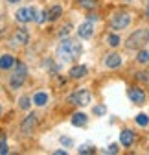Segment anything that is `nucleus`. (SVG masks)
I'll return each mask as SVG.
<instances>
[{"label":"nucleus","instance_id":"obj_34","mask_svg":"<svg viewBox=\"0 0 149 155\" xmlns=\"http://www.w3.org/2000/svg\"><path fill=\"white\" fill-rule=\"evenodd\" d=\"M125 2H129V0H125Z\"/></svg>","mask_w":149,"mask_h":155},{"label":"nucleus","instance_id":"obj_4","mask_svg":"<svg viewBox=\"0 0 149 155\" xmlns=\"http://www.w3.org/2000/svg\"><path fill=\"white\" fill-rule=\"evenodd\" d=\"M129 24H131V15L129 13H116L110 18V28L113 30H125Z\"/></svg>","mask_w":149,"mask_h":155},{"label":"nucleus","instance_id":"obj_24","mask_svg":"<svg viewBox=\"0 0 149 155\" xmlns=\"http://www.w3.org/2000/svg\"><path fill=\"white\" fill-rule=\"evenodd\" d=\"M105 113H107V107H105V105H96V107H94V114L101 116V114H105Z\"/></svg>","mask_w":149,"mask_h":155},{"label":"nucleus","instance_id":"obj_12","mask_svg":"<svg viewBox=\"0 0 149 155\" xmlns=\"http://www.w3.org/2000/svg\"><path fill=\"white\" fill-rule=\"evenodd\" d=\"M120 65H122V57L118 54H109L105 57V67H109V68H118Z\"/></svg>","mask_w":149,"mask_h":155},{"label":"nucleus","instance_id":"obj_6","mask_svg":"<svg viewBox=\"0 0 149 155\" xmlns=\"http://www.w3.org/2000/svg\"><path fill=\"white\" fill-rule=\"evenodd\" d=\"M127 94H129V98H131L133 104H136V105H144V104H145V92H144L142 89L131 87V89L127 91Z\"/></svg>","mask_w":149,"mask_h":155},{"label":"nucleus","instance_id":"obj_10","mask_svg":"<svg viewBox=\"0 0 149 155\" xmlns=\"http://www.w3.org/2000/svg\"><path fill=\"white\" fill-rule=\"evenodd\" d=\"M120 142H122V146H125V148L133 146V142H135V133H133L131 129H123L122 135H120Z\"/></svg>","mask_w":149,"mask_h":155},{"label":"nucleus","instance_id":"obj_32","mask_svg":"<svg viewBox=\"0 0 149 155\" xmlns=\"http://www.w3.org/2000/svg\"><path fill=\"white\" fill-rule=\"evenodd\" d=\"M145 15L149 17V4H147V8H145Z\"/></svg>","mask_w":149,"mask_h":155},{"label":"nucleus","instance_id":"obj_33","mask_svg":"<svg viewBox=\"0 0 149 155\" xmlns=\"http://www.w3.org/2000/svg\"><path fill=\"white\" fill-rule=\"evenodd\" d=\"M0 114H2V105H0Z\"/></svg>","mask_w":149,"mask_h":155},{"label":"nucleus","instance_id":"obj_26","mask_svg":"<svg viewBox=\"0 0 149 155\" xmlns=\"http://www.w3.org/2000/svg\"><path fill=\"white\" fill-rule=\"evenodd\" d=\"M78 151H79V153H94V148H90V146H81V148H78Z\"/></svg>","mask_w":149,"mask_h":155},{"label":"nucleus","instance_id":"obj_15","mask_svg":"<svg viewBox=\"0 0 149 155\" xmlns=\"http://www.w3.org/2000/svg\"><path fill=\"white\" fill-rule=\"evenodd\" d=\"M33 104L39 105V107H44V105L48 104V94H46V92H35V96H33Z\"/></svg>","mask_w":149,"mask_h":155},{"label":"nucleus","instance_id":"obj_22","mask_svg":"<svg viewBox=\"0 0 149 155\" xmlns=\"http://www.w3.org/2000/svg\"><path fill=\"white\" fill-rule=\"evenodd\" d=\"M18 105H21V109H30V98H28V96H22V98L21 100H18Z\"/></svg>","mask_w":149,"mask_h":155},{"label":"nucleus","instance_id":"obj_18","mask_svg":"<svg viewBox=\"0 0 149 155\" xmlns=\"http://www.w3.org/2000/svg\"><path fill=\"white\" fill-rule=\"evenodd\" d=\"M78 2H79V6L85 8V9H94L96 4H98V0H78Z\"/></svg>","mask_w":149,"mask_h":155},{"label":"nucleus","instance_id":"obj_1","mask_svg":"<svg viewBox=\"0 0 149 155\" xmlns=\"http://www.w3.org/2000/svg\"><path fill=\"white\" fill-rule=\"evenodd\" d=\"M83 48L78 41H74V39H63L61 45L57 46V55L61 61H74L78 59V57L81 55Z\"/></svg>","mask_w":149,"mask_h":155},{"label":"nucleus","instance_id":"obj_8","mask_svg":"<svg viewBox=\"0 0 149 155\" xmlns=\"http://www.w3.org/2000/svg\"><path fill=\"white\" fill-rule=\"evenodd\" d=\"M28 41H30L28 31H26V30H18V31H15V35L11 37V46H24V45H28Z\"/></svg>","mask_w":149,"mask_h":155},{"label":"nucleus","instance_id":"obj_23","mask_svg":"<svg viewBox=\"0 0 149 155\" xmlns=\"http://www.w3.org/2000/svg\"><path fill=\"white\" fill-rule=\"evenodd\" d=\"M70 30H72V24L68 22V24H65V26L61 28V31H59V35H61V37H65V35H68V33H70Z\"/></svg>","mask_w":149,"mask_h":155},{"label":"nucleus","instance_id":"obj_29","mask_svg":"<svg viewBox=\"0 0 149 155\" xmlns=\"http://www.w3.org/2000/svg\"><path fill=\"white\" fill-rule=\"evenodd\" d=\"M107 153H118V146H116V144H110V146L107 148Z\"/></svg>","mask_w":149,"mask_h":155},{"label":"nucleus","instance_id":"obj_14","mask_svg":"<svg viewBox=\"0 0 149 155\" xmlns=\"http://www.w3.org/2000/svg\"><path fill=\"white\" fill-rule=\"evenodd\" d=\"M17 21L18 22H30L31 21V13H30V8H21L17 11Z\"/></svg>","mask_w":149,"mask_h":155},{"label":"nucleus","instance_id":"obj_21","mask_svg":"<svg viewBox=\"0 0 149 155\" xmlns=\"http://www.w3.org/2000/svg\"><path fill=\"white\" fill-rule=\"evenodd\" d=\"M136 124H138V126H142V127H145V126L149 124V116H147V114H144V113H142V114H138V116H136Z\"/></svg>","mask_w":149,"mask_h":155},{"label":"nucleus","instance_id":"obj_31","mask_svg":"<svg viewBox=\"0 0 149 155\" xmlns=\"http://www.w3.org/2000/svg\"><path fill=\"white\" fill-rule=\"evenodd\" d=\"M9 4H17V2H21V0H8Z\"/></svg>","mask_w":149,"mask_h":155},{"label":"nucleus","instance_id":"obj_3","mask_svg":"<svg viewBox=\"0 0 149 155\" xmlns=\"http://www.w3.org/2000/svg\"><path fill=\"white\" fill-rule=\"evenodd\" d=\"M26 76H28L26 65H24V63H15V70H13L11 80H9L11 87H13V89H21V85H22L24 80H26Z\"/></svg>","mask_w":149,"mask_h":155},{"label":"nucleus","instance_id":"obj_9","mask_svg":"<svg viewBox=\"0 0 149 155\" xmlns=\"http://www.w3.org/2000/svg\"><path fill=\"white\" fill-rule=\"evenodd\" d=\"M92 33H94V22H92V21H85V22L79 26V30H78V35H79L81 39H90Z\"/></svg>","mask_w":149,"mask_h":155},{"label":"nucleus","instance_id":"obj_17","mask_svg":"<svg viewBox=\"0 0 149 155\" xmlns=\"http://www.w3.org/2000/svg\"><path fill=\"white\" fill-rule=\"evenodd\" d=\"M61 15H63V8H61V6H53V8L48 11V21H57Z\"/></svg>","mask_w":149,"mask_h":155},{"label":"nucleus","instance_id":"obj_16","mask_svg":"<svg viewBox=\"0 0 149 155\" xmlns=\"http://www.w3.org/2000/svg\"><path fill=\"white\" fill-rule=\"evenodd\" d=\"M72 124L78 126V127H83L87 124V114L85 113H76V114L72 116Z\"/></svg>","mask_w":149,"mask_h":155},{"label":"nucleus","instance_id":"obj_2","mask_svg":"<svg viewBox=\"0 0 149 155\" xmlns=\"http://www.w3.org/2000/svg\"><path fill=\"white\" fill-rule=\"evenodd\" d=\"M147 41H149V30H136V31H135L131 37L127 39L125 46H127L129 50H135V48H140V46H144Z\"/></svg>","mask_w":149,"mask_h":155},{"label":"nucleus","instance_id":"obj_30","mask_svg":"<svg viewBox=\"0 0 149 155\" xmlns=\"http://www.w3.org/2000/svg\"><path fill=\"white\" fill-rule=\"evenodd\" d=\"M55 155H66V151L65 150H57V151H55Z\"/></svg>","mask_w":149,"mask_h":155},{"label":"nucleus","instance_id":"obj_7","mask_svg":"<svg viewBox=\"0 0 149 155\" xmlns=\"http://www.w3.org/2000/svg\"><path fill=\"white\" fill-rule=\"evenodd\" d=\"M35 124H37V114H35V113H30L26 118L22 120V124H21V131H22L24 135H30V133L35 129Z\"/></svg>","mask_w":149,"mask_h":155},{"label":"nucleus","instance_id":"obj_27","mask_svg":"<svg viewBox=\"0 0 149 155\" xmlns=\"http://www.w3.org/2000/svg\"><path fill=\"white\" fill-rule=\"evenodd\" d=\"M136 78H138V80H144V81H149L147 72H138V74H136Z\"/></svg>","mask_w":149,"mask_h":155},{"label":"nucleus","instance_id":"obj_11","mask_svg":"<svg viewBox=\"0 0 149 155\" xmlns=\"http://www.w3.org/2000/svg\"><path fill=\"white\" fill-rule=\"evenodd\" d=\"M87 67L85 65H76V67H72L70 68V78L72 80H81V78H85L87 76Z\"/></svg>","mask_w":149,"mask_h":155},{"label":"nucleus","instance_id":"obj_5","mask_svg":"<svg viewBox=\"0 0 149 155\" xmlns=\"http://www.w3.org/2000/svg\"><path fill=\"white\" fill-rule=\"evenodd\" d=\"M90 92L88 91H85V89H81V91H78V92H74L72 96H70V104L72 105H79V107H85V105H88L90 104Z\"/></svg>","mask_w":149,"mask_h":155},{"label":"nucleus","instance_id":"obj_19","mask_svg":"<svg viewBox=\"0 0 149 155\" xmlns=\"http://www.w3.org/2000/svg\"><path fill=\"white\" fill-rule=\"evenodd\" d=\"M136 61H138V63H142V65L149 63V52H145V50H140V52H138V55H136Z\"/></svg>","mask_w":149,"mask_h":155},{"label":"nucleus","instance_id":"obj_13","mask_svg":"<svg viewBox=\"0 0 149 155\" xmlns=\"http://www.w3.org/2000/svg\"><path fill=\"white\" fill-rule=\"evenodd\" d=\"M15 57L11 54H4V55H0V70H8L15 65Z\"/></svg>","mask_w":149,"mask_h":155},{"label":"nucleus","instance_id":"obj_25","mask_svg":"<svg viewBox=\"0 0 149 155\" xmlns=\"http://www.w3.org/2000/svg\"><path fill=\"white\" fill-rule=\"evenodd\" d=\"M4 153H8V142L6 139H0V155H4Z\"/></svg>","mask_w":149,"mask_h":155},{"label":"nucleus","instance_id":"obj_28","mask_svg":"<svg viewBox=\"0 0 149 155\" xmlns=\"http://www.w3.org/2000/svg\"><path fill=\"white\" fill-rule=\"evenodd\" d=\"M61 144H63V146H72V139H68V137H61Z\"/></svg>","mask_w":149,"mask_h":155},{"label":"nucleus","instance_id":"obj_20","mask_svg":"<svg viewBox=\"0 0 149 155\" xmlns=\"http://www.w3.org/2000/svg\"><path fill=\"white\" fill-rule=\"evenodd\" d=\"M107 43H109V46H113V48H116V46L120 45V37H118L116 33H110V35L107 37Z\"/></svg>","mask_w":149,"mask_h":155}]
</instances>
